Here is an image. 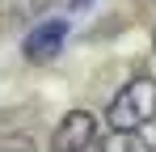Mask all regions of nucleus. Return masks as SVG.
<instances>
[{
    "instance_id": "2",
    "label": "nucleus",
    "mask_w": 156,
    "mask_h": 152,
    "mask_svg": "<svg viewBox=\"0 0 156 152\" xmlns=\"http://www.w3.org/2000/svg\"><path fill=\"white\" fill-rule=\"evenodd\" d=\"M93 139H97V118L89 110H72V114L59 118L51 144H55V152H84V148H93Z\"/></svg>"
},
{
    "instance_id": "5",
    "label": "nucleus",
    "mask_w": 156,
    "mask_h": 152,
    "mask_svg": "<svg viewBox=\"0 0 156 152\" xmlns=\"http://www.w3.org/2000/svg\"><path fill=\"white\" fill-rule=\"evenodd\" d=\"M97 152H148V148H144V139L135 131H110Z\"/></svg>"
},
{
    "instance_id": "1",
    "label": "nucleus",
    "mask_w": 156,
    "mask_h": 152,
    "mask_svg": "<svg viewBox=\"0 0 156 152\" xmlns=\"http://www.w3.org/2000/svg\"><path fill=\"white\" fill-rule=\"evenodd\" d=\"M105 118L114 131H139L144 123L156 118V80L152 76H135L118 89V97L110 101Z\"/></svg>"
},
{
    "instance_id": "7",
    "label": "nucleus",
    "mask_w": 156,
    "mask_h": 152,
    "mask_svg": "<svg viewBox=\"0 0 156 152\" xmlns=\"http://www.w3.org/2000/svg\"><path fill=\"white\" fill-rule=\"evenodd\" d=\"M152 47H156V34H152Z\"/></svg>"
},
{
    "instance_id": "6",
    "label": "nucleus",
    "mask_w": 156,
    "mask_h": 152,
    "mask_svg": "<svg viewBox=\"0 0 156 152\" xmlns=\"http://www.w3.org/2000/svg\"><path fill=\"white\" fill-rule=\"evenodd\" d=\"M76 4H89V0H76Z\"/></svg>"
},
{
    "instance_id": "4",
    "label": "nucleus",
    "mask_w": 156,
    "mask_h": 152,
    "mask_svg": "<svg viewBox=\"0 0 156 152\" xmlns=\"http://www.w3.org/2000/svg\"><path fill=\"white\" fill-rule=\"evenodd\" d=\"M51 0H0V17L4 21H30L47 9Z\"/></svg>"
},
{
    "instance_id": "3",
    "label": "nucleus",
    "mask_w": 156,
    "mask_h": 152,
    "mask_svg": "<svg viewBox=\"0 0 156 152\" xmlns=\"http://www.w3.org/2000/svg\"><path fill=\"white\" fill-rule=\"evenodd\" d=\"M63 38H68V21H38L34 30H26L21 55H26L30 63H47V59H55V55H59Z\"/></svg>"
}]
</instances>
